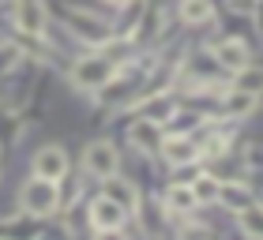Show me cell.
<instances>
[{
    "label": "cell",
    "mask_w": 263,
    "mask_h": 240,
    "mask_svg": "<svg viewBox=\"0 0 263 240\" xmlns=\"http://www.w3.org/2000/svg\"><path fill=\"white\" fill-rule=\"evenodd\" d=\"M109 75H113V60L109 56H87V60L76 64V71H71V79H76L79 90H98V87H105Z\"/></svg>",
    "instance_id": "obj_2"
},
{
    "label": "cell",
    "mask_w": 263,
    "mask_h": 240,
    "mask_svg": "<svg viewBox=\"0 0 263 240\" xmlns=\"http://www.w3.org/2000/svg\"><path fill=\"white\" fill-rule=\"evenodd\" d=\"M162 154H165V162L170 165H192L196 158H199V147L188 135H173V139H162V147H158Z\"/></svg>",
    "instance_id": "obj_9"
},
{
    "label": "cell",
    "mask_w": 263,
    "mask_h": 240,
    "mask_svg": "<svg viewBox=\"0 0 263 240\" xmlns=\"http://www.w3.org/2000/svg\"><path fill=\"white\" fill-rule=\"evenodd\" d=\"M113 195L124 203V210H132V207H136V191H132L128 184H113Z\"/></svg>",
    "instance_id": "obj_17"
},
{
    "label": "cell",
    "mask_w": 263,
    "mask_h": 240,
    "mask_svg": "<svg viewBox=\"0 0 263 240\" xmlns=\"http://www.w3.org/2000/svg\"><path fill=\"white\" fill-rule=\"evenodd\" d=\"M34 173L45 176V180H61L68 173V158H64V150L61 147H42L38 150V158H34Z\"/></svg>",
    "instance_id": "obj_8"
},
{
    "label": "cell",
    "mask_w": 263,
    "mask_h": 240,
    "mask_svg": "<svg viewBox=\"0 0 263 240\" xmlns=\"http://www.w3.org/2000/svg\"><path fill=\"white\" fill-rule=\"evenodd\" d=\"M139 116H147V120H154V124H162V120L173 116V102L165 98V94H158V98H147V102H139Z\"/></svg>",
    "instance_id": "obj_12"
},
{
    "label": "cell",
    "mask_w": 263,
    "mask_h": 240,
    "mask_svg": "<svg viewBox=\"0 0 263 240\" xmlns=\"http://www.w3.org/2000/svg\"><path fill=\"white\" fill-rule=\"evenodd\" d=\"M83 165H87L90 176L98 180H113L117 169H121V158H117V150L109 147V143H90L87 154H83Z\"/></svg>",
    "instance_id": "obj_3"
},
{
    "label": "cell",
    "mask_w": 263,
    "mask_h": 240,
    "mask_svg": "<svg viewBox=\"0 0 263 240\" xmlns=\"http://www.w3.org/2000/svg\"><path fill=\"white\" fill-rule=\"evenodd\" d=\"M256 102H259V94L252 87H237V90H226V98H222V113L230 116V120H241L256 109Z\"/></svg>",
    "instance_id": "obj_6"
},
{
    "label": "cell",
    "mask_w": 263,
    "mask_h": 240,
    "mask_svg": "<svg viewBox=\"0 0 263 240\" xmlns=\"http://www.w3.org/2000/svg\"><path fill=\"white\" fill-rule=\"evenodd\" d=\"M105 4H113V8H121V4H128V0H105Z\"/></svg>",
    "instance_id": "obj_18"
},
{
    "label": "cell",
    "mask_w": 263,
    "mask_h": 240,
    "mask_svg": "<svg viewBox=\"0 0 263 240\" xmlns=\"http://www.w3.org/2000/svg\"><path fill=\"white\" fill-rule=\"evenodd\" d=\"M15 27L30 38L45 34V4L42 0H19L15 4Z\"/></svg>",
    "instance_id": "obj_5"
},
{
    "label": "cell",
    "mask_w": 263,
    "mask_h": 240,
    "mask_svg": "<svg viewBox=\"0 0 263 240\" xmlns=\"http://www.w3.org/2000/svg\"><path fill=\"white\" fill-rule=\"evenodd\" d=\"M237 218H241V229H245L248 236H263V207L248 203V207L237 210Z\"/></svg>",
    "instance_id": "obj_14"
},
{
    "label": "cell",
    "mask_w": 263,
    "mask_h": 240,
    "mask_svg": "<svg viewBox=\"0 0 263 240\" xmlns=\"http://www.w3.org/2000/svg\"><path fill=\"white\" fill-rule=\"evenodd\" d=\"M165 207H170L173 214H192L199 207V199H196V191L188 184H173L170 191H165Z\"/></svg>",
    "instance_id": "obj_11"
},
{
    "label": "cell",
    "mask_w": 263,
    "mask_h": 240,
    "mask_svg": "<svg viewBox=\"0 0 263 240\" xmlns=\"http://www.w3.org/2000/svg\"><path fill=\"white\" fill-rule=\"evenodd\" d=\"M57 199H61L57 180H45V176L27 180L23 191H19V203H23V210H27L30 218H49V214L57 210Z\"/></svg>",
    "instance_id": "obj_1"
},
{
    "label": "cell",
    "mask_w": 263,
    "mask_h": 240,
    "mask_svg": "<svg viewBox=\"0 0 263 240\" xmlns=\"http://www.w3.org/2000/svg\"><path fill=\"white\" fill-rule=\"evenodd\" d=\"M124 214H128V210L121 207V203L105 195V199H98V203L90 207V225H94L98 233H113V229H121V225H124Z\"/></svg>",
    "instance_id": "obj_4"
},
{
    "label": "cell",
    "mask_w": 263,
    "mask_h": 240,
    "mask_svg": "<svg viewBox=\"0 0 263 240\" xmlns=\"http://www.w3.org/2000/svg\"><path fill=\"white\" fill-rule=\"evenodd\" d=\"M214 15L211 0H181V19L184 23H207Z\"/></svg>",
    "instance_id": "obj_15"
},
{
    "label": "cell",
    "mask_w": 263,
    "mask_h": 240,
    "mask_svg": "<svg viewBox=\"0 0 263 240\" xmlns=\"http://www.w3.org/2000/svg\"><path fill=\"white\" fill-rule=\"evenodd\" d=\"M218 199H222L230 210H241V207H248V203H252V195H248L245 184H218Z\"/></svg>",
    "instance_id": "obj_13"
},
{
    "label": "cell",
    "mask_w": 263,
    "mask_h": 240,
    "mask_svg": "<svg viewBox=\"0 0 263 240\" xmlns=\"http://www.w3.org/2000/svg\"><path fill=\"white\" fill-rule=\"evenodd\" d=\"M214 60L230 71H245L248 68V45L241 38H226V42L214 45Z\"/></svg>",
    "instance_id": "obj_7"
},
{
    "label": "cell",
    "mask_w": 263,
    "mask_h": 240,
    "mask_svg": "<svg viewBox=\"0 0 263 240\" xmlns=\"http://www.w3.org/2000/svg\"><path fill=\"white\" fill-rule=\"evenodd\" d=\"M132 143H136V147H143V150H158L162 147V124H154V120H147V116H139L136 124H132Z\"/></svg>",
    "instance_id": "obj_10"
},
{
    "label": "cell",
    "mask_w": 263,
    "mask_h": 240,
    "mask_svg": "<svg viewBox=\"0 0 263 240\" xmlns=\"http://www.w3.org/2000/svg\"><path fill=\"white\" fill-rule=\"evenodd\" d=\"M192 191H196L199 203H211V199H218V180H214V176H199L192 184Z\"/></svg>",
    "instance_id": "obj_16"
}]
</instances>
